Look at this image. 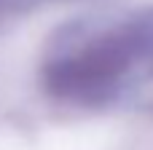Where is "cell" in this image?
Listing matches in <instances>:
<instances>
[{
	"label": "cell",
	"mask_w": 153,
	"mask_h": 150,
	"mask_svg": "<svg viewBox=\"0 0 153 150\" xmlns=\"http://www.w3.org/2000/svg\"><path fill=\"white\" fill-rule=\"evenodd\" d=\"M143 35L137 16L102 30L67 32L43 62V86L73 105L102 107L140 83Z\"/></svg>",
	"instance_id": "cell-1"
}]
</instances>
